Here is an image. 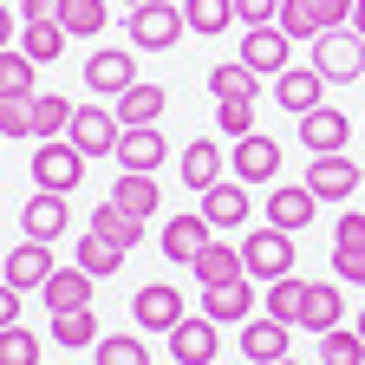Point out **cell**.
Segmentation results:
<instances>
[{"instance_id": "cell-22", "label": "cell", "mask_w": 365, "mask_h": 365, "mask_svg": "<svg viewBox=\"0 0 365 365\" xmlns=\"http://www.w3.org/2000/svg\"><path fill=\"white\" fill-rule=\"evenodd\" d=\"M39 300L53 313H72V307H91V274L72 261V267H53V281L39 287Z\"/></svg>"}, {"instance_id": "cell-23", "label": "cell", "mask_w": 365, "mask_h": 365, "mask_svg": "<svg viewBox=\"0 0 365 365\" xmlns=\"http://www.w3.org/2000/svg\"><path fill=\"white\" fill-rule=\"evenodd\" d=\"M196 281L202 287H222V281H248V261H242V248H228L222 235L196 255Z\"/></svg>"}, {"instance_id": "cell-51", "label": "cell", "mask_w": 365, "mask_h": 365, "mask_svg": "<svg viewBox=\"0 0 365 365\" xmlns=\"http://www.w3.org/2000/svg\"><path fill=\"white\" fill-rule=\"evenodd\" d=\"M352 33L365 39V0H359V7H352Z\"/></svg>"}, {"instance_id": "cell-54", "label": "cell", "mask_w": 365, "mask_h": 365, "mask_svg": "<svg viewBox=\"0 0 365 365\" xmlns=\"http://www.w3.org/2000/svg\"><path fill=\"white\" fill-rule=\"evenodd\" d=\"M359 339H365V313H359Z\"/></svg>"}, {"instance_id": "cell-5", "label": "cell", "mask_w": 365, "mask_h": 365, "mask_svg": "<svg viewBox=\"0 0 365 365\" xmlns=\"http://www.w3.org/2000/svg\"><path fill=\"white\" fill-rule=\"evenodd\" d=\"M287 53H294V39H287L281 26H248L242 46H235V59H242L248 72H261V78H281V72H287Z\"/></svg>"}, {"instance_id": "cell-37", "label": "cell", "mask_w": 365, "mask_h": 365, "mask_svg": "<svg viewBox=\"0 0 365 365\" xmlns=\"http://www.w3.org/2000/svg\"><path fill=\"white\" fill-rule=\"evenodd\" d=\"M182 20H190V33H228V20H235V0H182Z\"/></svg>"}, {"instance_id": "cell-40", "label": "cell", "mask_w": 365, "mask_h": 365, "mask_svg": "<svg viewBox=\"0 0 365 365\" xmlns=\"http://www.w3.org/2000/svg\"><path fill=\"white\" fill-rule=\"evenodd\" d=\"M33 66L39 59H26V53H0V98H33Z\"/></svg>"}, {"instance_id": "cell-2", "label": "cell", "mask_w": 365, "mask_h": 365, "mask_svg": "<svg viewBox=\"0 0 365 365\" xmlns=\"http://www.w3.org/2000/svg\"><path fill=\"white\" fill-rule=\"evenodd\" d=\"M124 33L137 53H170L176 33H190V20H182V7H170V0H144V7L124 14Z\"/></svg>"}, {"instance_id": "cell-56", "label": "cell", "mask_w": 365, "mask_h": 365, "mask_svg": "<svg viewBox=\"0 0 365 365\" xmlns=\"http://www.w3.org/2000/svg\"><path fill=\"white\" fill-rule=\"evenodd\" d=\"M170 365H176V359H170Z\"/></svg>"}, {"instance_id": "cell-25", "label": "cell", "mask_w": 365, "mask_h": 365, "mask_svg": "<svg viewBox=\"0 0 365 365\" xmlns=\"http://www.w3.org/2000/svg\"><path fill=\"white\" fill-rule=\"evenodd\" d=\"M255 313V287L248 281H222V287H202V319H248Z\"/></svg>"}, {"instance_id": "cell-47", "label": "cell", "mask_w": 365, "mask_h": 365, "mask_svg": "<svg viewBox=\"0 0 365 365\" xmlns=\"http://www.w3.org/2000/svg\"><path fill=\"white\" fill-rule=\"evenodd\" d=\"M333 267H339V281H359V287H365V248H339Z\"/></svg>"}, {"instance_id": "cell-55", "label": "cell", "mask_w": 365, "mask_h": 365, "mask_svg": "<svg viewBox=\"0 0 365 365\" xmlns=\"http://www.w3.org/2000/svg\"><path fill=\"white\" fill-rule=\"evenodd\" d=\"M359 209H365V190H359Z\"/></svg>"}, {"instance_id": "cell-3", "label": "cell", "mask_w": 365, "mask_h": 365, "mask_svg": "<svg viewBox=\"0 0 365 365\" xmlns=\"http://www.w3.org/2000/svg\"><path fill=\"white\" fill-rule=\"evenodd\" d=\"M313 72L327 78V85H352V78H365V39H359L352 26L319 33V39H313Z\"/></svg>"}, {"instance_id": "cell-13", "label": "cell", "mask_w": 365, "mask_h": 365, "mask_svg": "<svg viewBox=\"0 0 365 365\" xmlns=\"http://www.w3.org/2000/svg\"><path fill=\"white\" fill-rule=\"evenodd\" d=\"M209 242H215V228L202 222V209H196V215H170V222H163V255H170L176 267H196V255H202Z\"/></svg>"}, {"instance_id": "cell-29", "label": "cell", "mask_w": 365, "mask_h": 365, "mask_svg": "<svg viewBox=\"0 0 365 365\" xmlns=\"http://www.w3.org/2000/svg\"><path fill=\"white\" fill-rule=\"evenodd\" d=\"M163 111H170V91L163 85H144V78L118 98V124H157Z\"/></svg>"}, {"instance_id": "cell-27", "label": "cell", "mask_w": 365, "mask_h": 365, "mask_svg": "<svg viewBox=\"0 0 365 365\" xmlns=\"http://www.w3.org/2000/svg\"><path fill=\"white\" fill-rule=\"evenodd\" d=\"M339 319H346V294H339L333 281H313V287H307V313H300V327H307V333H333Z\"/></svg>"}, {"instance_id": "cell-11", "label": "cell", "mask_w": 365, "mask_h": 365, "mask_svg": "<svg viewBox=\"0 0 365 365\" xmlns=\"http://www.w3.org/2000/svg\"><path fill=\"white\" fill-rule=\"evenodd\" d=\"M319 196L307 190V182H274V196H267V228H281V235H300V228L313 222Z\"/></svg>"}, {"instance_id": "cell-21", "label": "cell", "mask_w": 365, "mask_h": 365, "mask_svg": "<svg viewBox=\"0 0 365 365\" xmlns=\"http://www.w3.org/2000/svg\"><path fill=\"white\" fill-rule=\"evenodd\" d=\"M111 202L124 209V215H157V202H163V190H157V176L150 170H118V182H111Z\"/></svg>"}, {"instance_id": "cell-41", "label": "cell", "mask_w": 365, "mask_h": 365, "mask_svg": "<svg viewBox=\"0 0 365 365\" xmlns=\"http://www.w3.org/2000/svg\"><path fill=\"white\" fill-rule=\"evenodd\" d=\"M0 365H39V339L26 327H0Z\"/></svg>"}, {"instance_id": "cell-48", "label": "cell", "mask_w": 365, "mask_h": 365, "mask_svg": "<svg viewBox=\"0 0 365 365\" xmlns=\"http://www.w3.org/2000/svg\"><path fill=\"white\" fill-rule=\"evenodd\" d=\"M66 0H20V20H59Z\"/></svg>"}, {"instance_id": "cell-36", "label": "cell", "mask_w": 365, "mask_h": 365, "mask_svg": "<svg viewBox=\"0 0 365 365\" xmlns=\"http://www.w3.org/2000/svg\"><path fill=\"white\" fill-rule=\"evenodd\" d=\"M72 261L91 274V281H98V274H111V267H124V248H111L105 235H91V228H85V235H78V248H72Z\"/></svg>"}, {"instance_id": "cell-28", "label": "cell", "mask_w": 365, "mask_h": 365, "mask_svg": "<svg viewBox=\"0 0 365 365\" xmlns=\"http://www.w3.org/2000/svg\"><path fill=\"white\" fill-rule=\"evenodd\" d=\"M91 235H105L111 248H137V242H144V222H137V215H124L118 202H98V209H91Z\"/></svg>"}, {"instance_id": "cell-14", "label": "cell", "mask_w": 365, "mask_h": 365, "mask_svg": "<svg viewBox=\"0 0 365 365\" xmlns=\"http://www.w3.org/2000/svg\"><path fill=\"white\" fill-rule=\"evenodd\" d=\"M202 222L215 228V235H228V228H242V222H248V182L222 176L215 190H202Z\"/></svg>"}, {"instance_id": "cell-49", "label": "cell", "mask_w": 365, "mask_h": 365, "mask_svg": "<svg viewBox=\"0 0 365 365\" xmlns=\"http://www.w3.org/2000/svg\"><path fill=\"white\" fill-rule=\"evenodd\" d=\"M0 327H20V294L0 281Z\"/></svg>"}, {"instance_id": "cell-57", "label": "cell", "mask_w": 365, "mask_h": 365, "mask_svg": "<svg viewBox=\"0 0 365 365\" xmlns=\"http://www.w3.org/2000/svg\"><path fill=\"white\" fill-rule=\"evenodd\" d=\"M66 365H72V359H66Z\"/></svg>"}, {"instance_id": "cell-53", "label": "cell", "mask_w": 365, "mask_h": 365, "mask_svg": "<svg viewBox=\"0 0 365 365\" xmlns=\"http://www.w3.org/2000/svg\"><path fill=\"white\" fill-rule=\"evenodd\" d=\"M274 365H300V359H274Z\"/></svg>"}, {"instance_id": "cell-38", "label": "cell", "mask_w": 365, "mask_h": 365, "mask_svg": "<svg viewBox=\"0 0 365 365\" xmlns=\"http://www.w3.org/2000/svg\"><path fill=\"white\" fill-rule=\"evenodd\" d=\"M319 365H365V339H359V327L319 333Z\"/></svg>"}, {"instance_id": "cell-15", "label": "cell", "mask_w": 365, "mask_h": 365, "mask_svg": "<svg viewBox=\"0 0 365 365\" xmlns=\"http://www.w3.org/2000/svg\"><path fill=\"white\" fill-rule=\"evenodd\" d=\"M66 222H72V202H66V196H53V190H39V196L20 209V228H26V242H46V248H53V242L66 235Z\"/></svg>"}, {"instance_id": "cell-52", "label": "cell", "mask_w": 365, "mask_h": 365, "mask_svg": "<svg viewBox=\"0 0 365 365\" xmlns=\"http://www.w3.org/2000/svg\"><path fill=\"white\" fill-rule=\"evenodd\" d=\"M130 7H144V0H124V14H130Z\"/></svg>"}, {"instance_id": "cell-50", "label": "cell", "mask_w": 365, "mask_h": 365, "mask_svg": "<svg viewBox=\"0 0 365 365\" xmlns=\"http://www.w3.org/2000/svg\"><path fill=\"white\" fill-rule=\"evenodd\" d=\"M7 39H14V7H0V53H7Z\"/></svg>"}, {"instance_id": "cell-1", "label": "cell", "mask_w": 365, "mask_h": 365, "mask_svg": "<svg viewBox=\"0 0 365 365\" xmlns=\"http://www.w3.org/2000/svg\"><path fill=\"white\" fill-rule=\"evenodd\" d=\"M85 163H91V157L72 144V137H46V144L33 150V163H26V170H33V182H39V190L72 196V190H78V176H85Z\"/></svg>"}, {"instance_id": "cell-26", "label": "cell", "mask_w": 365, "mask_h": 365, "mask_svg": "<svg viewBox=\"0 0 365 365\" xmlns=\"http://www.w3.org/2000/svg\"><path fill=\"white\" fill-rule=\"evenodd\" d=\"M209 98L222 105V98H261V72H248L242 59H222V66H209Z\"/></svg>"}, {"instance_id": "cell-43", "label": "cell", "mask_w": 365, "mask_h": 365, "mask_svg": "<svg viewBox=\"0 0 365 365\" xmlns=\"http://www.w3.org/2000/svg\"><path fill=\"white\" fill-rule=\"evenodd\" d=\"M33 98H0V137H33Z\"/></svg>"}, {"instance_id": "cell-18", "label": "cell", "mask_w": 365, "mask_h": 365, "mask_svg": "<svg viewBox=\"0 0 365 365\" xmlns=\"http://www.w3.org/2000/svg\"><path fill=\"white\" fill-rule=\"evenodd\" d=\"M274 98H281V111H319V105H327V78H319L313 66H287L281 78H274Z\"/></svg>"}, {"instance_id": "cell-44", "label": "cell", "mask_w": 365, "mask_h": 365, "mask_svg": "<svg viewBox=\"0 0 365 365\" xmlns=\"http://www.w3.org/2000/svg\"><path fill=\"white\" fill-rule=\"evenodd\" d=\"M235 20L242 26H274L281 20V0H235Z\"/></svg>"}, {"instance_id": "cell-31", "label": "cell", "mask_w": 365, "mask_h": 365, "mask_svg": "<svg viewBox=\"0 0 365 365\" xmlns=\"http://www.w3.org/2000/svg\"><path fill=\"white\" fill-rule=\"evenodd\" d=\"M72 98H59V91H39V98H33V137H39V144H46V137H66L72 130Z\"/></svg>"}, {"instance_id": "cell-30", "label": "cell", "mask_w": 365, "mask_h": 365, "mask_svg": "<svg viewBox=\"0 0 365 365\" xmlns=\"http://www.w3.org/2000/svg\"><path fill=\"white\" fill-rule=\"evenodd\" d=\"M307 287L313 281H300V274H281V281H267V319H287V327H300V313H307Z\"/></svg>"}, {"instance_id": "cell-10", "label": "cell", "mask_w": 365, "mask_h": 365, "mask_svg": "<svg viewBox=\"0 0 365 365\" xmlns=\"http://www.w3.org/2000/svg\"><path fill=\"white\" fill-rule=\"evenodd\" d=\"M130 319H137L144 333H170L176 319H190V313H182V294H176L170 281H150V287H137V300H130Z\"/></svg>"}, {"instance_id": "cell-12", "label": "cell", "mask_w": 365, "mask_h": 365, "mask_svg": "<svg viewBox=\"0 0 365 365\" xmlns=\"http://www.w3.org/2000/svg\"><path fill=\"white\" fill-rule=\"evenodd\" d=\"M53 248H46V242H20L14 255H7V274H0V281H7L14 294H39L46 281H53Z\"/></svg>"}, {"instance_id": "cell-35", "label": "cell", "mask_w": 365, "mask_h": 365, "mask_svg": "<svg viewBox=\"0 0 365 365\" xmlns=\"http://www.w3.org/2000/svg\"><path fill=\"white\" fill-rule=\"evenodd\" d=\"M66 39H72V33H66L59 20H26L20 53H26V59H59V53H66Z\"/></svg>"}, {"instance_id": "cell-46", "label": "cell", "mask_w": 365, "mask_h": 365, "mask_svg": "<svg viewBox=\"0 0 365 365\" xmlns=\"http://www.w3.org/2000/svg\"><path fill=\"white\" fill-rule=\"evenodd\" d=\"M313 7H319V20H327V33H333V26H352V7H359V0H313Z\"/></svg>"}, {"instance_id": "cell-16", "label": "cell", "mask_w": 365, "mask_h": 365, "mask_svg": "<svg viewBox=\"0 0 365 365\" xmlns=\"http://www.w3.org/2000/svg\"><path fill=\"white\" fill-rule=\"evenodd\" d=\"M157 163H170L163 130L157 124H124V137H118V170H150L157 176Z\"/></svg>"}, {"instance_id": "cell-45", "label": "cell", "mask_w": 365, "mask_h": 365, "mask_svg": "<svg viewBox=\"0 0 365 365\" xmlns=\"http://www.w3.org/2000/svg\"><path fill=\"white\" fill-rule=\"evenodd\" d=\"M333 248H365V209H352V215L333 222Z\"/></svg>"}, {"instance_id": "cell-7", "label": "cell", "mask_w": 365, "mask_h": 365, "mask_svg": "<svg viewBox=\"0 0 365 365\" xmlns=\"http://www.w3.org/2000/svg\"><path fill=\"white\" fill-rule=\"evenodd\" d=\"M72 144L85 150V157H118V137H124V124H118V111H98V105H78L72 111Z\"/></svg>"}, {"instance_id": "cell-8", "label": "cell", "mask_w": 365, "mask_h": 365, "mask_svg": "<svg viewBox=\"0 0 365 365\" xmlns=\"http://www.w3.org/2000/svg\"><path fill=\"white\" fill-rule=\"evenodd\" d=\"M222 170H228V157H222L215 137H196V144H182V157H176V182H182V190H196V196L215 190Z\"/></svg>"}, {"instance_id": "cell-19", "label": "cell", "mask_w": 365, "mask_h": 365, "mask_svg": "<svg viewBox=\"0 0 365 365\" xmlns=\"http://www.w3.org/2000/svg\"><path fill=\"white\" fill-rule=\"evenodd\" d=\"M346 137H352V118H346V111H333V105H319V111H307V118H300V144H307L313 157L346 150Z\"/></svg>"}, {"instance_id": "cell-4", "label": "cell", "mask_w": 365, "mask_h": 365, "mask_svg": "<svg viewBox=\"0 0 365 365\" xmlns=\"http://www.w3.org/2000/svg\"><path fill=\"white\" fill-rule=\"evenodd\" d=\"M242 261H248V281H281V274H294V235L255 228V235L242 242Z\"/></svg>"}, {"instance_id": "cell-6", "label": "cell", "mask_w": 365, "mask_h": 365, "mask_svg": "<svg viewBox=\"0 0 365 365\" xmlns=\"http://www.w3.org/2000/svg\"><path fill=\"white\" fill-rule=\"evenodd\" d=\"M307 190H313L319 202H346V196L365 190V176H359V163H352L346 150H333V157H313V163H307Z\"/></svg>"}, {"instance_id": "cell-20", "label": "cell", "mask_w": 365, "mask_h": 365, "mask_svg": "<svg viewBox=\"0 0 365 365\" xmlns=\"http://www.w3.org/2000/svg\"><path fill=\"white\" fill-rule=\"evenodd\" d=\"M215 346H222L215 319H176V327H170V359L176 365H209Z\"/></svg>"}, {"instance_id": "cell-9", "label": "cell", "mask_w": 365, "mask_h": 365, "mask_svg": "<svg viewBox=\"0 0 365 365\" xmlns=\"http://www.w3.org/2000/svg\"><path fill=\"white\" fill-rule=\"evenodd\" d=\"M228 170H235V182H274L281 176V144L274 137H235V150H228Z\"/></svg>"}, {"instance_id": "cell-24", "label": "cell", "mask_w": 365, "mask_h": 365, "mask_svg": "<svg viewBox=\"0 0 365 365\" xmlns=\"http://www.w3.org/2000/svg\"><path fill=\"white\" fill-rule=\"evenodd\" d=\"M287 319H248L242 327V352L255 359V365H274V359H287Z\"/></svg>"}, {"instance_id": "cell-32", "label": "cell", "mask_w": 365, "mask_h": 365, "mask_svg": "<svg viewBox=\"0 0 365 365\" xmlns=\"http://www.w3.org/2000/svg\"><path fill=\"white\" fill-rule=\"evenodd\" d=\"M53 339L66 352H85V346H98V319H91V307H72V313H53Z\"/></svg>"}, {"instance_id": "cell-17", "label": "cell", "mask_w": 365, "mask_h": 365, "mask_svg": "<svg viewBox=\"0 0 365 365\" xmlns=\"http://www.w3.org/2000/svg\"><path fill=\"white\" fill-rule=\"evenodd\" d=\"M85 85L105 91V98H124V91L137 85V59H124L118 46H98V53L85 59Z\"/></svg>"}, {"instance_id": "cell-33", "label": "cell", "mask_w": 365, "mask_h": 365, "mask_svg": "<svg viewBox=\"0 0 365 365\" xmlns=\"http://www.w3.org/2000/svg\"><path fill=\"white\" fill-rule=\"evenodd\" d=\"M105 20H111L105 0H66V7H59V26H66L72 39H98V33H105Z\"/></svg>"}, {"instance_id": "cell-34", "label": "cell", "mask_w": 365, "mask_h": 365, "mask_svg": "<svg viewBox=\"0 0 365 365\" xmlns=\"http://www.w3.org/2000/svg\"><path fill=\"white\" fill-rule=\"evenodd\" d=\"M91 365H150V346H144V333H111L91 346Z\"/></svg>"}, {"instance_id": "cell-39", "label": "cell", "mask_w": 365, "mask_h": 365, "mask_svg": "<svg viewBox=\"0 0 365 365\" xmlns=\"http://www.w3.org/2000/svg\"><path fill=\"white\" fill-rule=\"evenodd\" d=\"M274 26H281L287 39H319V33H327V20H319L313 0H281V20H274Z\"/></svg>"}, {"instance_id": "cell-42", "label": "cell", "mask_w": 365, "mask_h": 365, "mask_svg": "<svg viewBox=\"0 0 365 365\" xmlns=\"http://www.w3.org/2000/svg\"><path fill=\"white\" fill-rule=\"evenodd\" d=\"M215 124L228 130V144H235V137H255V105L248 98H222L215 105Z\"/></svg>"}]
</instances>
